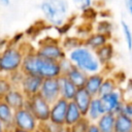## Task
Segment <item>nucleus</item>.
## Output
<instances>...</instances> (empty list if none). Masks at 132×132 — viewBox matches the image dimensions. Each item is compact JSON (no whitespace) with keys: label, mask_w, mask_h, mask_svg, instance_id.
Listing matches in <instances>:
<instances>
[{"label":"nucleus","mask_w":132,"mask_h":132,"mask_svg":"<svg viewBox=\"0 0 132 132\" xmlns=\"http://www.w3.org/2000/svg\"><path fill=\"white\" fill-rule=\"evenodd\" d=\"M21 71L24 74L37 75L41 78H56L61 75L59 62L44 59L37 55L35 50H26Z\"/></svg>","instance_id":"f257e3e1"},{"label":"nucleus","mask_w":132,"mask_h":132,"mask_svg":"<svg viewBox=\"0 0 132 132\" xmlns=\"http://www.w3.org/2000/svg\"><path fill=\"white\" fill-rule=\"evenodd\" d=\"M109 40H110L109 36H106L104 34H100V33H97V32H93V33H90L87 37L84 38L82 44L95 52L96 50H98L99 47L104 45L105 43L109 42Z\"/></svg>","instance_id":"dca6fc26"},{"label":"nucleus","mask_w":132,"mask_h":132,"mask_svg":"<svg viewBox=\"0 0 132 132\" xmlns=\"http://www.w3.org/2000/svg\"><path fill=\"white\" fill-rule=\"evenodd\" d=\"M77 8L80 10H88L92 6V0H72Z\"/></svg>","instance_id":"2f4dec72"},{"label":"nucleus","mask_w":132,"mask_h":132,"mask_svg":"<svg viewBox=\"0 0 132 132\" xmlns=\"http://www.w3.org/2000/svg\"><path fill=\"white\" fill-rule=\"evenodd\" d=\"M44 100H46L50 104L55 102L57 99L60 98L59 93V81L58 77L56 78H44L42 80L39 93H38Z\"/></svg>","instance_id":"9d476101"},{"label":"nucleus","mask_w":132,"mask_h":132,"mask_svg":"<svg viewBox=\"0 0 132 132\" xmlns=\"http://www.w3.org/2000/svg\"><path fill=\"white\" fill-rule=\"evenodd\" d=\"M65 76L77 88H82L85 85V81L87 79L88 74H86L84 71H81L80 69H78L77 67H75L74 65L71 67V69L65 74Z\"/></svg>","instance_id":"412c9836"},{"label":"nucleus","mask_w":132,"mask_h":132,"mask_svg":"<svg viewBox=\"0 0 132 132\" xmlns=\"http://www.w3.org/2000/svg\"><path fill=\"white\" fill-rule=\"evenodd\" d=\"M3 4H5V5H8L9 4V2H10V0H0Z\"/></svg>","instance_id":"4c0bfd02"},{"label":"nucleus","mask_w":132,"mask_h":132,"mask_svg":"<svg viewBox=\"0 0 132 132\" xmlns=\"http://www.w3.org/2000/svg\"><path fill=\"white\" fill-rule=\"evenodd\" d=\"M6 132H10V131H6Z\"/></svg>","instance_id":"ea45409f"},{"label":"nucleus","mask_w":132,"mask_h":132,"mask_svg":"<svg viewBox=\"0 0 132 132\" xmlns=\"http://www.w3.org/2000/svg\"><path fill=\"white\" fill-rule=\"evenodd\" d=\"M101 105L103 107L104 112H108V113H113L114 116L120 113V109L121 106L125 100L124 95H123V91L119 88L118 90L102 95L99 97Z\"/></svg>","instance_id":"6e6552de"},{"label":"nucleus","mask_w":132,"mask_h":132,"mask_svg":"<svg viewBox=\"0 0 132 132\" xmlns=\"http://www.w3.org/2000/svg\"><path fill=\"white\" fill-rule=\"evenodd\" d=\"M58 81H59L60 98H62L66 101H72L73 97L77 91V88L65 75H60L58 77Z\"/></svg>","instance_id":"4468645a"},{"label":"nucleus","mask_w":132,"mask_h":132,"mask_svg":"<svg viewBox=\"0 0 132 132\" xmlns=\"http://www.w3.org/2000/svg\"><path fill=\"white\" fill-rule=\"evenodd\" d=\"M113 31V26L112 23L108 20H101L97 23L96 28H95V32L100 33V34H104L106 36H111V33Z\"/></svg>","instance_id":"a878e982"},{"label":"nucleus","mask_w":132,"mask_h":132,"mask_svg":"<svg viewBox=\"0 0 132 132\" xmlns=\"http://www.w3.org/2000/svg\"><path fill=\"white\" fill-rule=\"evenodd\" d=\"M13 112L14 110L9 107L2 99L0 100V122L3 124L7 131H10L12 127V120H13Z\"/></svg>","instance_id":"6ab92c4d"},{"label":"nucleus","mask_w":132,"mask_h":132,"mask_svg":"<svg viewBox=\"0 0 132 132\" xmlns=\"http://www.w3.org/2000/svg\"><path fill=\"white\" fill-rule=\"evenodd\" d=\"M39 125L40 124L37 122V120L34 118V116L27 107L14 110L12 120L13 128L29 132H35L39 128Z\"/></svg>","instance_id":"423d86ee"},{"label":"nucleus","mask_w":132,"mask_h":132,"mask_svg":"<svg viewBox=\"0 0 132 132\" xmlns=\"http://www.w3.org/2000/svg\"><path fill=\"white\" fill-rule=\"evenodd\" d=\"M94 53H95V56H96L97 60L99 61L100 65L104 69L112 61V59L114 57V46L109 41V42L105 43L104 45H102L101 47H99L98 50H96Z\"/></svg>","instance_id":"2eb2a0df"},{"label":"nucleus","mask_w":132,"mask_h":132,"mask_svg":"<svg viewBox=\"0 0 132 132\" xmlns=\"http://www.w3.org/2000/svg\"><path fill=\"white\" fill-rule=\"evenodd\" d=\"M87 132H100V131L97 128V126L95 125V123H91L89 128H88V130H87Z\"/></svg>","instance_id":"72a5a7b5"},{"label":"nucleus","mask_w":132,"mask_h":132,"mask_svg":"<svg viewBox=\"0 0 132 132\" xmlns=\"http://www.w3.org/2000/svg\"><path fill=\"white\" fill-rule=\"evenodd\" d=\"M92 96L84 89V88H79L77 89L74 97H73V102L74 104L77 106V108L79 109V111L81 112L82 117L86 116L87 113V110L89 108V105L91 103V100H92Z\"/></svg>","instance_id":"f3484780"},{"label":"nucleus","mask_w":132,"mask_h":132,"mask_svg":"<svg viewBox=\"0 0 132 132\" xmlns=\"http://www.w3.org/2000/svg\"><path fill=\"white\" fill-rule=\"evenodd\" d=\"M35 52L40 57L47 60L56 61V62H59L60 60L66 57V53L61 46V43H59L57 40H54V39L43 40L39 44L37 50H35Z\"/></svg>","instance_id":"0eeeda50"},{"label":"nucleus","mask_w":132,"mask_h":132,"mask_svg":"<svg viewBox=\"0 0 132 132\" xmlns=\"http://www.w3.org/2000/svg\"><path fill=\"white\" fill-rule=\"evenodd\" d=\"M42 80L43 78H41L40 76L23 73V76L18 85V88L24 93V95L27 98H29L39 93Z\"/></svg>","instance_id":"1a4fd4ad"},{"label":"nucleus","mask_w":132,"mask_h":132,"mask_svg":"<svg viewBox=\"0 0 132 132\" xmlns=\"http://www.w3.org/2000/svg\"><path fill=\"white\" fill-rule=\"evenodd\" d=\"M2 100L13 110H16V109H20V108H23L26 106L27 97L24 95V93L18 87H12L4 95Z\"/></svg>","instance_id":"f8f14e48"},{"label":"nucleus","mask_w":132,"mask_h":132,"mask_svg":"<svg viewBox=\"0 0 132 132\" xmlns=\"http://www.w3.org/2000/svg\"><path fill=\"white\" fill-rule=\"evenodd\" d=\"M40 10L45 21L56 27H62L67 23L69 4L67 0H42Z\"/></svg>","instance_id":"7ed1b4c3"},{"label":"nucleus","mask_w":132,"mask_h":132,"mask_svg":"<svg viewBox=\"0 0 132 132\" xmlns=\"http://www.w3.org/2000/svg\"><path fill=\"white\" fill-rule=\"evenodd\" d=\"M82 40H84V38H80V37L67 36V37H65L63 39V41L61 43V46L63 47V50L67 54L68 52H70V51L82 45Z\"/></svg>","instance_id":"393cba45"},{"label":"nucleus","mask_w":132,"mask_h":132,"mask_svg":"<svg viewBox=\"0 0 132 132\" xmlns=\"http://www.w3.org/2000/svg\"><path fill=\"white\" fill-rule=\"evenodd\" d=\"M7 45H8L7 40H6V39H2V38H0V53H1Z\"/></svg>","instance_id":"f704fd0d"},{"label":"nucleus","mask_w":132,"mask_h":132,"mask_svg":"<svg viewBox=\"0 0 132 132\" xmlns=\"http://www.w3.org/2000/svg\"><path fill=\"white\" fill-rule=\"evenodd\" d=\"M6 131H7V130L5 129V127L3 126V124L0 122V132H6Z\"/></svg>","instance_id":"e433bc0d"},{"label":"nucleus","mask_w":132,"mask_h":132,"mask_svg":"<svg viewBox=\"0 0 132 132\" xmlns=\"http://www.w3.org/2000/svg\"><path fill=\"white\" fill-rule=\"evenodd\" d=\"M113 124H114V114L108 112H104L95 122V125L97 126L100 132H113Z\"/></svg>","instance_id":"5701e85b"},{"label":"nucleus","mask_w":132,"mask_h":132,"mask_svg":"<svg viewBox=\"0 0 132 132\" xmlns=\"http://www.w3.org/2000/svg\"><path fill=\"white\" fill-rule=\"evenodd\" d=\"M25 107H27L31 111V113L40 125L48 122L51 104L46 100H44L39 94L27 98Z\"/></svg>","instance_id":"39448f33"},{"label":"nucleus","mask_w":132,"mask_h":132,"mask_svg":"<svg viewBox=\"0 0 132 132\" xmlns=\"http://www.w3.org/2000/svg\"><path fill=\"white\" fill-rule=\"evenodd\" d=\"M103 113L104 110L101 105L99 97H93L85 117L90 121V123H95Z\"/></svg>","instance_id":"a211bd4d"},{"label":"nucleus","mask_w":132,"mask_h":132,"mask_svg":"<svg viewBox=\"0 0 132 132\" xmlns=\"http://www.w3.org/2000/svg\"><path fill=\"white\" fill-rule=\"evenodd\" d=\"M121 29H122V33H123V37L126 42V45H127L128 50L131 51V48H132V32H131V28H130L129 24L124 20L121 21Z\"/></svg>","instance_id":"bb28decb"},{"label":"nucleus","mask_w":132,"mask_h":132,"mask_svg":"<svg viewBox=\"0 0 132 132\" xmlns=\"http://www.w3.org/2000/svg\"><path fill=\"white\" fill-rule=\"evenodd\" d=\"M119 88L120 87H119V82H118L117 78L106 75L105 78L103 79L102 84H101L100 89H99L98 97H100L102 95H105V94H108V93H111V92L118 90Z\"/></svg>","instance_id":"b1692460"},{"label":"nucleus","mask_w":132,"mask_h":132,"mask_svg":"<svg viewBox=\"0 0 132 132\" xmlns=\"http://www.w3.org/2000/svg\"><path fill=\"white\" fill-rule=\"evenodd\" d=\"M72 66H73V64L69 61V59H68L67 57H65L64 59L60 60V61H59V67H60L61 75H65V74L71 69Z\"/></svg>","instance_id":"c756f323"},{"label":"nucleus","mask_w":132,"mask_h":132,"mask_svg":"<svg viewBox=\"0 0 132 132\" xmlns=\"http://www.w3.org/2000/svg\"><path fill=\"white\" fill-rule=\"evenodd\" d=\"M13 86L11 85L8 76H5V75H2L0 74V100L3 99L4 95L12 88Z\"/></svg>","instance_id":"c85d7f7f"},{"label":"nucleus","mask_w":132,"mask_h":132,"mask_svg":"<svg viewBox=\"0 0 132 132\" xmlns=\"http://www.w3.org/2000/svg\"><path fill=\"white\" fill-rule=\"evenodd\" d=\"M106 74L104 71L101 72H97V73H92V74H88L87 79L85 81L84 85V89L92 96V97H98V93H99V89L101 87V84L103 81V79L105 78Z\"/></svg>","instance_id":"ddd939ff"},{"label":"nucleus","mask_w":132,"mask_h":132,"mask_svg":"<svg viewBox=\"0 0 132 132\" xmlns=\"http://www.w3.org/2000/svg\"><path fill=\"white\" fill-rule=\"evenodd\" d=\"M125 3V7L128 11V13H132V0H124Z\"/></svg>","instance_id":"473e14b6"},{"label":"nucleus","mask_w":132,"mask_h":132,"mask_svg":"<svg viewBox=\"0 0 132 132\" xmlns=\"http://www.w3.org/2000/svg\"><path fill=\"white\" fill-rule=\"evenodd\" d=\"M120 113H122L126 117L132 118V103L130 100H124V102L121 106V109H120Z\"/></svg>","instance_id":"7c9ffc66"},{"label":"nucleus","mask_w":132,"mask_h":132,"mask_svg":"<svg viewBox=\"0 0 132 132\" xmlns=\"http://www.w3.org/2000/svg\"><path fill=\"white\" fill-rule=\"evenodd\" d=\"M10 132H29V131H24V130H20V129H16V128H12L10 130Z\"/></svg>","instance_id":"c9c22d12"},{"label":"nucleus","mask_w":132,"mask_h":132,"mask_svg":"<svg viewBox=\"0 0 132 132\" xmlns=\"http://www.w3.org/2000/svg\"><path fill=\"white\" fill-rule=\"evenodd\" d=\"M90 121L86 118L82 117L78 122H76L74 125L68 127V131L69 132H87L89 126H90Z\"/></svg>","instance_id":"cd10ccee"},{"label":"nucleus","mask_w":132,"mask_h":132,"mask_svg":"<svg viewBox=\"0 0 132 132\" xmlns=\"http://www.w3.org/2000/svg\"><path fill=\"white\" fill-rule=\"evenodd\" d=\"M66 57L69 61L86 74H92L103 71L102 66L97 60L94 51L85 46L84 44L68 52Z\"/></svg>","instance_id":"f03ea898"},{"label":"nucleus","mask_w":132,"mask_h":132,"mask_svg":"<svg viewBox=\"0 0 132 132\" xmlns=\"http://www.w3.org/2000/svg\"><path fill=\"white\" fill-rule=\"evenodd\" d=\"M113 132H132V118L122 113L114 116Z\"/></svg>","instance_id":"4be33fe9"},{"label":"nucleus","mask_w":132,"mask_h":132,"mask_svg":"<svg viewBox=\"0 0 132 132\" xmlns=\"http://www.w3.org/2000/svg\"><path fill=\"white\" fill-rule=\"evenodd\" d=\"M68 102L69 101L59 98L55 102L51 103L50 117H48V122L51 124L58 125V126H64V120H65Z\"/></svg>","instance_id":"9b49d317"},{"label":"nucleus","mask_w":132,"mask_h":132,"mask_svg":"<svg viewBox=\"0 0 132 132\" xmlns=\"http://www.w3.org/2000/svg\"><path fill=\"white\" fill-rule=\"evenodd\" d=\"M82 118L81 112L77 108V106L74 104L73 101H69L66 109V114H65V120H64V126L70 127L74 125L76 122H78Z\"/></svg>","instance_id":"aec40b11"},{"label":"nucleus","mask_w":132,"mask_h":132,"mask_svg":"<svg viewBox=\"0 0 132 132\" xmlns=\"http://www.w3.org/2000/svg\"><path fill=\"white\" fill-rule=\"evenodd\" d=\"M35 132H44V131H43V130H42V129H41V128L39 127V128H38V129H37V130H36Z\"/></svg>","instance_id":"58836bf2"},{"label":"nucleus","mask_w":132,"mask_h":132,"mask_svg":"<svg viewBox=\"0 0 132 132\" xmlns=\"http://www.w3.org/2000/svg\"><path fill=\"white\" fill-rule=\"evenodd\" d=\"M25 52L19 44H8L0 53V74L8 76L21 70Z\"/></svg>","instance_id":"20e7f679"}]
</instances>
